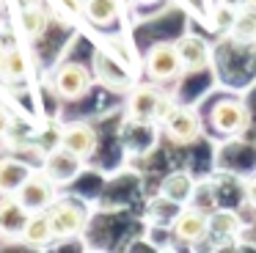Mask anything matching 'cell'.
Returning <instances> with one entry per match:
<instances>
[{
	"label": "cell",
	"mask_w": 256,
	"mask_h": 253,
	"mask_svg": "<svg viewBox=\"0 0 256 253\" xmlns=\"http://www.w3.org/2000/svg\"><path fill=\"white\" fill-rule=\"evenodd\" d=\"M174 108H176V104H174V99L166 96V94H162L160 88H154V86H138V88H132V94H130V99H127L130 118L152 121V124H157V126L166 124V118L171 116Z\"/></svg>",
	"instance_id": "cell-1"
},
{
	"label": "cell",
	"mask_w": 256,
	"mask_h": 253,
	"mask_svg": "<svg viewBox=\"0 0 256 253\" xmlns=\"http://www.w3.org/2000/svg\"><path fill=\"white\" fill-rule=\"evenodd\" d=\"M47 218H50L52 234L56 240H69V236L80 234L86 228V220H88V212H86L83 201H74V198H61L47 209Z\"/></svg>",
	"instance_id": "cell-2"
},
{
	"label": "cell",
	"mask_w": 256,
	"mask_h": 253,
	"mask_svg": "<svg viewBox=\"0 0 256 253\" xmlns=\"http://www.w3.org/2000/svg\"><path fill=\"white\" fill-rule=\"evenodd\" d=\"M184 72L182 66V58H179V50H176V42L168 44H154L146 55V74H149L152 82H174L179 74Z\"/></svg>",
	"instance_id": "cell-3"
},
{
	"label": "cell",
	"mask_w": 256,
	"mask_h": 253,
	"mask_svg": "<svg viewBox=\"0 0 256 253\" xmlns=\"http://www.w3.org/2000/svg\"><path fill=\"white\" fill-rule=\"evenodd\" d=\"M80 170H83V157H78L74 152H69V148H64V146L50 148L47 157H44V165H42V174H44L56 187L72 184L80 176Z\"/></svg>",
	"instance_id": "cell-4"
},
{
	"label": "cell",
	"mask_w": 256,
	"mask_h": 253,
	"mask_svg": "<svg viewBox=\"0 0 256 253\" xmlns=\"http://www.w3.org/2000/svg\"><path fill=\"white\" fill-rule=\"evenodd\" d=\"M206 240L212 242V248H226L232 245L234 240L240 236V231H242V220H240V214L234 212V209L228 206H215L210 214H206Z\"/></svg>",
	"instance_id": "cell-5"
},
{
	"label": "cell",
	"mask_w": 256,
	"mask_h": 253,
	"mask_svg": "<svg viewBox=\"0 0 256 253\" xmlns=\"http://www.w3.org/2000/svg\"><path fill=\"white\" fill-rule=\"evenodd\" d=\"M210 124L220 135H237L248 124V110H245V104L240 99L226 96L220 102H215V108L210 110Z\"/></svg>",
	"instance_id": "cell-6"
},
{
	"label": "cell",
	"mask_w": 256,
	"mask_h": 253,
	"mask_svg": "<svg viewBox=\"0 0 256 253\" xmlns=\"http://www.w3.org/2000/svg\"><path fill=\"white\" fill-rule=\"evenodd\" d=\"M91 88V72L83 64H64L56 72V91L66 102H78Z\"/></svg>",
	"instance_id": "cell-7"
},
{
	"label": "cell",
	"mask_w": 256,
	"mask_h": 253,
	"mask_svg": "<svg viewBox=\"0 0 256 253\" xmlns=\"http://www.w3.org/2000/svg\"><path fill=\"white\" fill-rule=\"evenodd\" d=\"M17 198L25 204L28 212H47V209L56 204V184H52L42 170H39V174L34 170V176L20 187Z\"/></svg>",
	"instance_id": "cell-8"
},
{
	"label": "cell",
	"mask_w": 256,
	"mask_h": 253,
	"mask_svg": "<svg viewBox=\"0 0 256 253\" xmlns=\"http://www.w3.org/2000/svg\"><path fill=\"white\" fill-rule=\"evenodd\" d=\"M162 130H166V135L171 138L174 143H179V146H182V143H193L201 132V118L193 108L176 104V108L171 110V116L166 118Z\"/></svg>",
	"instance_id": "cell-9"
},
{
	"label": "cell",
	"mask_w": 256,
	"mask_h": 253,
	"mask_svg": "<svg viewBox=\"0 0 256 253\" xmlns=\"http://www.w3.org/2000/svg\"><path fill=\"white\" fill-rule=\"evenodd\" d=\"M206 212L201 206H182L174 218L171 228H174V236L184 245H196L206 236Z\"/></svg>",
	"instance_id": "cell-10"
},
{
	"label": "cell",
	"mask_w": 256,
	"mask_h": 253,
	"mask_svg": "<svg viewBox=\"0 0 256 253\" xmlns=\"http://www.w3.org/2000/svg\"><path fill=\"white\" fill-rule=\"evenodd\" d=\"M30 214L17 196H3L0 201V236L3 240H22V231L28 226Z\"/></svg>",
	"instance_id": "cell-11"
},
{
	"label": "cell",
	"mask_w": 256,
	"mask_h": 253,
	"mask_svg": "<svg viewBox=\"0 0 256 253\" xmlns=\"http://www.w3.org/2000/svg\"><path fill=\"white\" fill-rule=\"evenodd\" d=\"M196 190H198V184H196V179L188 170H174V174H168L160 184V196L166 198L168 204H174V206H188L196 198Z\"/></svg>",
	"instance_id": "cell-12"
},
{
	"label": "cell",
	"mask_w": 256,
	"mask_h": 253,
	"mask_svg": "<svg viewBox=\"0 0 256 253\" xmlns=\"http://www.w3.org/2000/svg\"><path fill=\"white\" fill-rule=\"evenodd\" d=\"M61 146L69 148V152H74L78 157H88L91 152H94L96 146V132L91 124H86V121H72V124H66L61 130Z\"/></svg>",
	"instance_id": "cell-13"
},
{
	"label": "cell",
	"mask_w": 256,
	"mask_h": 253,
	"mask_svg": "<svg viewBox=\"0 0 256 253\" xmlns=\"http://www.w3.org/2000/svg\"><path fill=\"white\" fill-rule=\"evenodd\" d=\"M34 176V168L17 157L0 160V196H17L20 187Z\"/></svg>",
	"instance_id": "cell-14"
},
{
	"label": "cell",
	"mask_w": 256,
	"mask_h": 253,
	"mask_svg": "<svg viewBox=\"0 0 256 253\" xmlns=\"http://www.w3.org/2000/svg\"><path fill=\"white\" fill-rule=\"evenodd\" d=\"M179 50V58H182L184 72H196V69H204L206 60H210V47L201 36H182L176 42Z\"/></svg>",
	"instance_id": "cell-15"
},
{
	"label": "cell",
	"mask_w": 256,
	"mask_h": 253,
	"mask_svg": "<svg viewBox=\"0 0 256 253\" xmlns=\"http://www.w3.org/2000/svg\"><path fill=\"white\" fill-rule=\"evenodd\" d=\"M52 240H56V234H52L47 212H34L28 226H25V231H22V242H28V245H47Z\"/></svg>",
	"instance_id": "cell-16"
},
{
	"label": "cell",
	"mask_w": 256,
	"mask_h": 253,
	"mask_svg": "<svg viewBox=\"0 0 256 253\" xmlns=\"http://www.w3.org/2000/svg\"><path fill=\"white\" fill-rule=\"evenodd\" d=\"M122 11V3L118 0H86L83 14L88 16L94 25H113Z\"/></svg>",
	"instance_id": "cell-17"
},
{
	"label": "cell",
	"mask_w": 256,
	"mask_h": 253,
	"mask_svg": "<svg viewBox=\"0 0 256 253\" xmlns=\"http://www.w3.org/2000/svg\"><path fill=\"white\" fill-rule=\"evenodd\" d=\"M17 25L28 38H39L42 33H44V28H47V11L39 8V6H22Z\"/></svg>",
	"instance_id": "cell-18"
},
{
	"label": "cell",
	"mask_w": 256,
	"mask_h": 253,
	"mask_svg": "<svg viewBox=\"0 0 256 253\" xmlns=\"http://www.w3.org/2000/svg\"><path fill=\"white\" fill-rule=\"evenodd\" d=\"M232 36L237 42H256V11L254 8H240L237 11V20L232 25Z\"/></svg>",
	"instance_id": "cell-19"
},
{
	"label": "cell",
	"mask_w": 256,
	"mask_h": 253,
	"mask_svg": "<svg viewBox=\"0 0 256 253\" xmlns=\"http://www.w3.org/2000/svg\"><path fill=\"white\" fill-rule=\"evenodd\" d=\"M0 74L14 77V80L28 74V60H25L22 50H6V55L0 58Z\"/></svg>",
	"instance_id": "cell-20"
},
{
	"label": "cell",
	"mask_w": 256,
	"mask_h": 253,
	"mask_svg": "<svg viewBox=\"0 0 256 253\" xmlns=\"http://www.w3.org/2000/svg\"><path fill=\"white\" fill-rule=\"evenodd\" d=\"M8 130H12V118H8V113L3 108H0V138L8 135Z\"/></svg>",
	"instance_id": "cell-21"
},
{
	"label": "cell",
	"mask_w": 256,
	"mask_h": 253,
	"mask_svg": "<svg viewBox=\"0 0 256 253\" xmlns=\"http://www.w3.org/2000/svg\"><path fill=\"white\" fill-rule=\"evenodd\" d=\"M245 192H248V201H250V204H254V206H256V174L250 176L248 182H245Z\"/></svg>",
	"instance_id": "cell-22"
},
{
	"label": "cell",
	"mask_w": 256,
	"mask_h": 253,
	"mask_svg": "<svg viewBox=\"0 0 256 253\" xmlns=\"http://www.w3.org/2000/svg\"><path fill=\"white\" fill-rule=\"evenodd\" d=\"M218 6H223V8H234V11H240V8H245V0H218Z\"/></svg>",
	"instance_id": "cell-23"
},
{
	"label": "cell",
	"mask_w": 256,
	"mask_h": 253,
	"mask_svg": "<svg viewBox=\"0 0 256 253\" xmlns=\"http://www.w3.org/2000/svg\"><path fill=\"white\" fill-rule=\"evenodd\" d=\"M245 8H254L256 11V0H245Z\"/></svg>",
	"instance_id": "cell-24"
},
{
	"label": "cell",
	"mask_w": 256,
	"mask_h": 253,
	"mask_svg": "<svg viewBox=\"0 0 256 253\" xmlns=\"http://www.w3.org/2000/svg\"><path fill=\"white\" fill-rule=\"evenodd\" d=\"M6 50H8V47H6V44H3V38H0V58L6 55Z\"/></svg>",
	"instance_id": "cell-25"
},
{
	"label": "cell",
	"mask_w": 256,
	"mask_h": 253,
	"mask_svg": "<svg viewBox=\"0 0 256 253\" xmlns=\"http://www.w3.org/2000/svg\"><path fill=\"white\" fill-rule=\"evenodd\" d=\"M140 3H157V0H140Z\"/></svg>",
	"instance_id": "cell-26"
},
{
	"label": "cell",
	"mask_w": 256,
	"mask_h": 253,
	"mask_svg": "<svg viewBox=\"0 0 256 253\" xmlns=\"http://www.w3.org/2000/svg\"><path fill=\"white\" fill-rule=\"evenodd\" d=\"M0 3H3V0H0Z\"/></svg>",
	"instance_id": "cell-27"
}]
</instances>
